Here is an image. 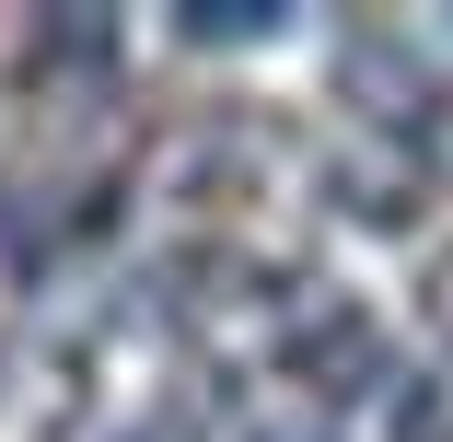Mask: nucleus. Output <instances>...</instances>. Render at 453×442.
Instances as JSON below:
<instances>
[{
    "label": "nucleus",
    "mask_w": 453,
    "mask_h": 442,
    "mask_svg": "<svg viewBox=\"0 0 453 442\" xmlns=\"http://www.w3.org/2000/svg\"><path fill=\"white\" fill-rule=\"evenodd\" d=\"M267 24H280L267 0H244V12H187V35H198V47H233V35H267Z\"/></svg>",
    "instance_id": "obj_1"
}]
</instances>
